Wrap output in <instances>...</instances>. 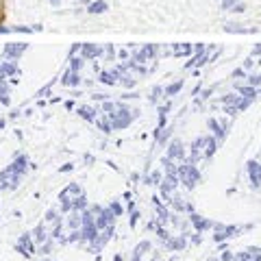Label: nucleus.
Here are the masks:
<instances>
[{
	"label": "nucleus",
	"instance_id": "obj_4",
	"mask_svg": "<svg viewBox=\"0 0 261 261\" xmlns=\"http://www.w3.org/2000/svg\"><path fill=\"white\" fill-rule=\"evenodd\" d=\"M259 53H261V44H259V46L255 48V50H252V55H259Z\"/></svg>",
	"mask_w": 261,
	"mask_h": 261
},
{
	"label": "nucleus",
	"instance_id": "obj_2",
	"mask_svg": "<svg viewBox=\"0 0 261 261\" xmlns=\"http://www.w3.org/2000/svg\"><path fill=\"white\" fill-rule=\"evenodd\" d=\"M235 5H240V0H222V7H224V9H231V11H233Z\"/></svg>",
	"mask_w": 261,
	"mask_h": 261
},
{
	"label": "nucleus",
	"instance_id": "obj_5",
	"mask_svg": "<svg viewBox=\"0 0 261 261\" xmlns=\"http://www.w3.org/2000/svg\"><path fill=\"white\" fill-rule=\"evenodd\" d=\"M50 3H53V5H57V3H59V0H50Z\"/></svg>",
	"mask_w": 261,
	"mask_h": 261
},
{
	"label": "nucleus",
	"instance_id": "obj_3",
	"mask_svg": "<svg viewBox=\"0 0 261 261\" xmlns=\"http://www.w3.org/2000/svg\"><path fill=\"white\" fill-rule=\"evenodd\" d=\"M250 83L252 85H261V74L259 76H250Z\"/></svg>",
	"mask_w": 261,
	"mask_h": 261
},
{
	"label": "nucleus",
	"instance_id": "obj_1",
	"mask_svg": "<svg viewBox=\"0 0 261 261\" xmlns=\"http://www.w3.org/2000/svg\"><path fill=\"white\" fill-rule=\"evenodd\" d=\"M105 9H107V5H105V3H94V5H89V11H92V13H102Z\"/></svg>",
	"mask_w": 261,
	"mask_h": 261
}]
</instances>
